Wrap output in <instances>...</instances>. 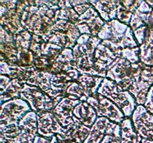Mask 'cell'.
Returning a JSON list of instances; mask_svg holds the SVG:
<instances>
[{"label":"cell","mask_w":153,"mask_h":143,"mask_svg":"<svg viewBox=\"0 0 153 143\" xmlns=\"http://www.w3.org/2000/svg\"><path fill=\"white\" fill-rule=\"evenodd\" d=\"M70 2L79 16L82 15L88 9L93 7L92 4L90 3V1L88 0H70Z\"/></svg>","instance_id":"836d02e7"},{"label":"cell","mask_w":153,"mask_h":143,"mask_svg":"<svg viewBox=\"0 0 153 143\" xmlns=\"http://www.w3.org/2000/svg\"><path fill=\"white\" fill-rule=\"evenodd\" d=\"M103 80L104 78L101 77L81 74L76 80L83 86L86 93V97L88 98L98 92L99 88L101 86Z\"/></svg>","instance_id":"603a6c76"},{"label":"cell","mask_w":153,"mask_h":143,"mask_svg":"<svg viewBox=\"0 0 153 143\" xmlns=\"http://www.w3.org/2000/svg\"><path fill=\"white\" fill-rule=\"evenodd\" d=\"M13 38H14L15 46H16L17 50L30 49L31 39H32V34L30 33L29 31L25 29L22 32L13 35Z\"/></svg>","instance_id":"f546056e"},{"label":"cell","mask_w":153,"mask_h":143,"mask_svg":"<svg viewBox=\"0 0 153 143\" xmlns=\"http://www.w3.org/2000/svg\"><path fill=\"white\" fill-rule=\"evenodd\" d=\"M101 143H121L120 125L111 122Z\"/></svg>","instance_id":"f1b7e54d"},{"label":"cell","mask_w":153,"mask_h":143,"mask_svg":"<svg viewBox=\"0 0 153 143\" xmlns=\"http://www.w3.org/2000/svg\"><path fill=\"white\" fill-rule=\"evenodd\" d=\"M141 143H153V140L143 139H142V141H141Z\"/></svg>","instance_id":"bcb514c9"},{"label":"cell","mask_w":153,"mask_h":143,"mask_svg":"<svg viewBox=\"0 0 153 143\" xmlns=\"http://www.w3.org/2000/svg\"><path fill=\"white\" fill-rule=\"evenodd\" d=\"M146 1L148 3V4H149L152 8H153V0H146Z\"/></svg>","instance_id":"7dc6e473"},{"label":"cell","mask_w":153,"mask_h":143,"mask_svg":"<svg viewBox=\"0 0 153 143\" xmlns=\"http://www.w3.org/2000/svg\"><path fill=\"white\" fill-rule=\"evenodd\" d=\"M21 133L14 143H34V139L38 135L37 113L30 111L19 122Z\"/></svg>","instance_id":"9c48e42d"},{"label":"cell","mask_w":153,"mask_h":143,"mask_svg":"<svg viewBox=\"0 0 153 143\" xmlns=\"http://www.w3.org/2000/svg\"><path fill=\"white\" fill-rule=\"evenodd\" d=\"M81 36L76 25L64 19L58 20L52 27V34L48 42L58 45L64 49H73Z\"/></svg>","instance_id":"3957f363"},{"label":"cell","mask_w":153,"mask_h":143,"mask_svg":"<svg viewBox=\"0 0 153 143\" xmlns=\"http://www.w3.org/2000/svg\"><path fill=\"white\" fill-rule=\"evenodd\" d=\"M31 111V107L25 101L16 98L1 104L0 122L5 124L19 123L28 113Z\"/></svg>","instance_id":"8992f818"},{"label":"cell","mask_w":153,"mask_h":143,"mask_svg":"<svg viewBox=\"0 0 153 143\" xmlns=\"http://www.w3.org/2000/svg\"><path fill=\"white\" fill-rule=\"evenodd\" d=\"M53 74L48 72L34 70L27 81V84L40 88L45 93L51 89V78Z\"/></svg>","instance_id":"7402d4cb"},{"label":"cell","mask_w":153,"mask_h":143,"mask_svg":"<svg viewBox=\"0 0 153 143\" xmlns=\"http://www.w3.org/2000/svg\"><path fill=\"white\" fill-rule=\"evenodd\" d=\"M19 98L26 101L32 111L53 112L58 102L54 101L40 88L37 86L23 84Z\"/></svg>","instance_id":"277c9868"},{"label":"cell","mask_w":153,"mask_h":143,"mask_svg":"<svg viewBox=\"0 0 153 143\" xmlns=\"http://www.w3.org/2000/svg\"><path fill=\"white\" fill-rule=\"evenodd\" d=\"M131 119L136 132L142 139L153 140V114L143 105H137Z\"/></svg>","instance_id":"52a82bcc"},{"label":"cell","mask_w":153,"mask_h":143,"mask_svg":"<svg viewBox=\"0 0 153 143\" xmlns=\"http://www.w3.org/2000/svg\"><path fill=\"white\" fill-rule=\"evenodd\" d=\"M17 0H0V6L8 10L16 8Z\"/></svg>","instance_id":"ab89813d"},{"label":"cell","mask_w":153,"mask_h":143,"mask_svg":"<svg viewBox=\"0 0 153 143\" xmlns=\"http://www.w3.org/2000/svg\"><path fill=\"white\" fill-rule=\"evenodd\" d=\"M43 41L44 40L41 37L35 35V34H32V39H31V43L29 49L39 57H40V55H41V46Z\"/></svg>","instance_id":"d590c367"},{"label":"cell","mask_w":153,"mask_h":143,"mask_svg":"<svg viewBox=\"0 0 153 143\" xmlns=\"http://www.w3.org/2000/svg\"><path fill=\"white\" fill-rule=\"evenodd\" d=\"M146 25L149 27V28L153 29V10L152 11L149 13V17H148L147 21H146Z\"/></svg>","instance_id":"ee69618b"},{"label":"cell","mask_w":153,"mask_h":143,"mask_svg":"<svg viewBox=\"0 0 153 143\" xmlns=\"http://www.w3.org/2000/svg\"><path fill=\"white\" fill-rule=\"evenodd\" d=\"M121 128V143H141L143 139L136 132L131 118H125Z\"/></svg>","instance_id":"44dd1931"},{"label":"cell","mask_w":153,"mask_h":143,"mask_svg":"<svg viewBox=\"0 0 153 143\" xmlns=\"http://www.w3.org/2000/svg\"><path fill=\"white\" fill-rule=\"evenodd\" d=\"M133 16V13L126 8L123 5L120 3V1H118L117 2V19L120 22H123L124 24L129 25L131 22V17Z\"/></svg>","instance_id":"d6a6232c"},{"label":"cell","mask_w":153,"mask_h":143,"mask_svg":"<svg viewBox=\"0 0 153 143\" xmlns=\"http://www.w3.org/2000/svg\"><path fill=\"white\" fill-rule=\"evenodd\" d=\"M149 27L147 25H144V26L140 27V28H137V30L133 31L134 32V37H135L139 46L143 44V42L145 41L146 36L148 34V32H149Z\"/></svg>","instance_id":"8d00e7d4"},{"label":"cell","mask_w":153,"mask_h":143,"mask_svg":"<svg viewBox=\"0 0 153 143\" xmlns=\"http://www.w3.org/2000/svg\"><path fill=\"white\" fill-rule=\"evenodd\" d=\"M87 101L94 107L98 117L107 118L111 122L119 125L125 119L126 117L122 110L111 100L98 92L88 98Z\"/></svg>","instance_id":"5b68a950"},{"label":"cell","mask_w":153,"mask_h":143,"mask_svg":"<svg viewBox=\"0 0 153 143\" xmlns=\"http://www.w3.org/2000/svg\"><path fill=\"white\" fill-rule=\"evenodd\" d=\"M12 79L7 75L0 74V90L4 89L7 86L9 83L11 81Z\"/></svg>","instance_id":"b9f144b4"},{"label":"cell","mask_w":153,"mask_h":143,"mask_svg":"<svg viewBox=\"0 0 153 143\" xmlns=\"http://www.w3.org/2000/svg\"><path fill=\"white\" fill-rule=\"evenodd\" d=\"M64 48L58 45L45 42L42 43L41 46V55L40 57H43L47 59L51 64L52 65L55 60L58 58L61 52H62Z\"/></svg>","instance_id":"83f0119b"},{"label":"cell","mask_w":153,"mask_h":143,"mask_svg":"<svg viewBox=\"0 0 153 143\" xmlns=\"http://www.w3.org/2000/svg\"><path fill=\"white\" fill-rule=\"evenodd\" d=\"M73 116L77 118L81 123L91 128L98 119L97 112L88 101H81L73 110Z\"/></svg>","instance_id":"9a60e30c"},{"label":"cell","mask_w":153,"mask_h":143,"mask_svg":"<svg viewBox=\"0 0 153 143\" xmlns=\"http://www.w3.org/2000/svg\"><path fill=\"white\" fill-rule=\"evenodd\" d=\"M110 123L111 121L107 118L98 117L91 127L89 136L83 143H101Z\"/></svg>","instance_id":"d6986e66"},{"label":"cell","mask_w":153,"mask_h":143,"mask_svg":"<svg viewBox=\"0 0 153 143\" xmlns=\"http://www.w3.org/2000/svg\"><path fill=\"white\" fill-rule=\"evenodd\" d=\"M139 48L140 62L153 66V29L149 28L146 40Z\"/></svg>","instance_id":"cb8c5ba5"},{"label":"cell","mask_w":153,"mask_h":143,"mask_svg":"<svg viewBox=\"0 0 153 143\" xmlns=\"http://www.w3.org/2000/svg\"><path fill=\"white\" fill-rule=\"evenodd\" d=\"M50 142L51 143H77L74 141H70V140H58L56 137L52 138Z\"/></svg>","instance_id":"f6af8a7d"},{"label":"cell","mask_w":153,"mask_h":143,"mask_svg":"<svg viewBox=\"0 0 153 143\" xmlns=\"http://www.w3.org/2000/svg\"><path fill=\"white\" fill-rule=\"evenodd\" d=\"M28 4V1H25V0H22V1H18L17 4H16V12L22 16V13L25 10V7H27V5Z\"/></svg>","instance_id":"60d3db41"},{"label":"cell","mask_w":153,"mask_h":143,"mask_svg":"<svg viewBox=\"0 0 153 143\" xmlns=\"http://www.w3.org/2000/svg\"><path fill=\"white\" fill-rule=\"evenodd\" d=\"M23 84L17 79H12L11 81L2 90H0V104L16 98H19Z\"/></svg>","instance_id":"4316f807"},{"label":"cell","mask_w":153,"mask_h":143,"mask_svg":"<svg viewBox=\"0 0 153 143\" xmlns=\"http://www.w3.org/2000/svg\"><path fill=\"white\" fill-rule=\"evenodd\" d=\"M74 69V57L72 49H64L52 65L50 73L52 74L67 72Z\"/></svg>","instance_id":"ac0fdd59"},{"label":"cell","mask_w":153,"mask_h":143,"mask_svg":"<svg viewBox=\"0 0 153 143\" xmlns=\"http://www.w3.org/2000/svg\"><path fill=\"white\" fill-rule=\"evenodd\" d=\"M37 131L38 135L51 140L53 136L59 135L64 130V128L52 112L39 111L37 113Z\"/></svg>","instance_id":"ba28073f"},{"label":"cell","mask_w":153,"mask_h":143,"mask_svg":"<svg viewBox=\"0 0 153 143\" xmlns=\"http://www.w3.org/2000/svg\"><path fill=\"white\" fill-rule=\"evenodd\" d=\"M144 25H146V24L143 22V21L135 13H133L131 22H130L129 23V27L132 29V31H134L135 30H137V28H140V27L142 26H144Z\"/></svg>","instance_id":"74e56055"},{"label":"cell","mask_w":153,"mask_h":143,"mask_svg":"<svg viewBox=\"0 0 153 143\" xmlns=\"http://www.w3.org/2000/svg\"><path fill=\"white\" fill-rule=\"evenodd\" d=\"M91 128L84 125L79 119L73 116V122L59 135H56L58 140H70L77 143H83L91 132Z\"/></svg>","instance_id":"7c38bea8"},{"label":"cell","mask_w":153,"mask_h":143,"mask_svg":"<svg viewBox=\"0 0 153 143\" xmlns=\"http://www.w3.org/2000/svg\"><path fill=\"white\" fill-rule=\"evenodd\" d=\"M76 23H85L89 26L91 35L97 37L99 32L105 25V22L100 16L98 12L91 7L82 15L79 16V20Z\"/></svg>","instance_id":"e0dca14e"},{"label":"cell","mask_w":153,"mask_h":143,"mask_svg":"<svg viewBox=\"0 0 153 143\" xmlns=\"http://www.w3.org/2000/svg\"><path fill=\"white\" fill-rule=\"evenodd\" d=\"M58 7L60 9L55 12V22L60 19L67 20L73 24H76L78 22L79 15L72 7L70 0H60Z\"/></svg>","instance_id":"ffe728a7"},{"label":"cell","mask_w":153,"mask_h":143,"mask_svg":"<svg viewBox=\"0 0 153 143\" xmlns=\"http://www.w3.org/2000/svg\"><path fill=\"white\" fill-rule=\"evenodd\" d=\"M18 65L21 66H33L34 60V55L30 49L17 50Z\"/></svg>","instance_id":"1f68e13d"},{"label":"cell","mask_w":153,"mask_h":143,"mask_svg":"<svg viewBox=\"0 0 153 143\" xmlns=\"http://www.w3.org/2000/svg\"><path fill=\"white\" fill-rule=\"evenodd\" d=\"M79 100H75L70 97H64L58 104L53 112L55 116L63 128H67L73 122V110L80 103Z\"/></svg>","instance_id":"8fae6325"},{"label":"cell","mask_w":153,"mask_h":143,"mask_svg":"<svg viewBox=\"0 0 153 143\" xmlns=\"http://www.w3.org/2000/svg\"><path fill=\"white\" fill-rule=\"evenodd\" d=\"M151 86L152 85L149 83L140 79V80L133 83L128 91L133 95L137 105H144L148 92Z\"/></svg>","instance_id":"d4e9b609"},{"label":"cell","mask_w":153,"mask_h":143,"mask_svg":"<svg viewBox=\"0 0 153 143\" xmlns=\"http://www.w3.org/2000/svg\"><path fill=\"white\" fill-rule=\"evenodd\" d=\"M97 92L114 103L126 118H131L137 106L135 99L128 91L122 89L114 81L107 77L104 78Z\"/></svg>","instance_id":"7a4b0ae2"},{"label":"cell","mask_w":153,"mask_h":143,"mask_svg":"<svg viewBox=\"0 0 153 143\" xmlns=\"http://www.w3.org/2000/svg\"><path fill=\"white\" fill-rule=\"evenodd\" d=\"M34 143H51L50 140L44 138V137L41 136L40 135H37L34 139Z\"/></svg>","instance_id":"7bdbcfd3"},{"label":"cell","mask_w":153,"mask_h":143,"mask_svg":"<svg viewBox=\"0 0 153 143\" xmlns=\"http://www.w3.org/2000/svg\"><path fill=\"white\" fill-rule=\"evenodd\" d=\"M20 133L19 123L5 124L0 122V143H14Z\"/></svg>","instance_id":"484cf974"},{"label":"cell","mask_w":153,"mask_h":143,"mask_svg":"<svg viewBox=\"0 0 153 143\" xmlns=\"http://www.w3.org/2000/svg\"><path fill=\"white\" fill-rule=\"evenodd\" d=\"M140 62L131 63L126 60L118 58L107 72L106 77L114 81L122 89L128 91L130 86L140 79Z\"/></svg>","instance_id":"6da1fadb"},{"label":"cell","mask_w":153,"mask_h":143,"mask_svg":"<svg viewBox=\"0 0 153 143\" xmlns=\"http://www.w3.org/2000/svg\"><path fill=\"white\" fill-rule=\"evenodd\" d=\"M117 2L115 0H94L90 1L96 10L105 22H110L117 19Z\"/></svg>","instance_id":"5bb4252c"},{"label":"cell","mask_w":153,"mask_h":143,"mask_svg":"<svg viewBox=\"0 0 153 143\" xmlns=\"http://www.w3.org/2000/svg\"><path fill=\"white\" fill-rule=\"evenodd\" d=\"M80 75V72L76 69H71L67 72L53 74L51 78V89L66 97V91L68 86L77 80Z\"/></svg>","instance_id":"4fadbf2b"},{"label":"cell","mask_w":153,"mask_h":143,"mask_svg":"<svg viewBox=\"0 0 153 143\" xmlns=\"http://www.w3.org/2000/svg\"><path fill=\"white\" fill-rule=\"evenodd\" d=\"M0 25L13 36L25 30L21 24V16L16 12V8L8 10L4 16L0 17Z\"/></svg>","instance_id":"2e32d148"},{"label":"cell","mask_w":153,"mask_h":143,"mask_svg":"<svg viewBox=\"0 0 153 143\" xmlns=\"http://www.w3.org/2000/svg\"><path fill=\"white\" fill-rule=\"evenodd\" d=\"M146 110L150 113L153 114V85L150 87L149 92H148L147 96H146V102L144 104Z\"/></svg>","instance_id":"f35d334b"},{"label":"cell","mask_w":153,"mask_h":143,"mask_svg":"<svg viewBox=\"0 0 153 143\" xmlns=\"http://www.w3.org/2000/svg\"><path fill=\"white\" fill-rule=\"evenodd\" d=\"M129 25L120 22L118 19H113L106 22L99 32L97 37L102 40H110L118 46L126 33Z\"/></svg>","instance_id":"30bf717a"},{"label":"cell","mask_w":153,"mask_h":143,"mask_svg":"<svg viewBox=\"0 0 153 143\" xmlns=\"http://www.w3.org/2000/svg\"><path fill=\"white\" fill-rule=\"evenodd\" d=\"M121 59L126 60L131 63H137L140 61V48H126L122 49L120 53Z\"/></svg>","instance_id":"4dcf8cb0"},{"label":"cell","mask_w":153,"mask_h":143,"mask_svg":"<svg viewBox=\"0 0 153 143\" xmlns=\"http://www.w3.org/2000/svg\"><path fill=\"white\" fill-rule=\"evenodd\" d=\"M141 67V73H140V79L143 81L147 82L149 84L153 85V66H147L143 63L140 62Z\"/></svg>","instance_id":"e575fe53"}]
</instances>
